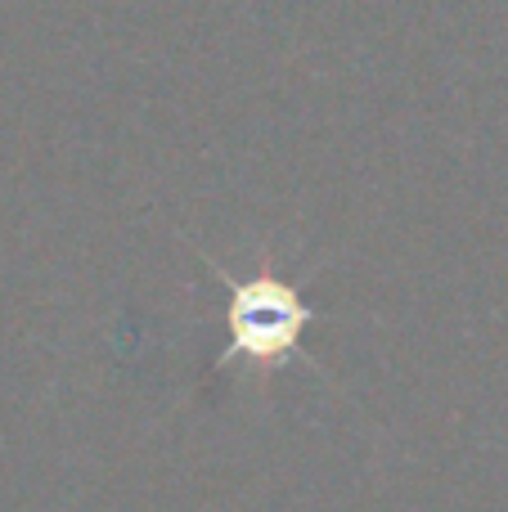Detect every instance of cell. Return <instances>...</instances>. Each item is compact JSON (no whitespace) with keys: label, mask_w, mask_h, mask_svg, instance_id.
Returning <instances> with one entry per match:
<instances>
[{"label":"cell","mask_w":508,"mask_h":512,"mask_svg":"<svg viewBox=\"0 0 508 512\" xmlns=\"http://www.w3.org/2000/svg\"><path fill=\"white\" fill-rule=\"evenodd\" d=\"M225 288V355L221 364H252V369H279L288 355H302V337L311 328L315 310L297 292V283L279 279V274H252V279H234L230 270L207 256Z\"/></svg>","instance_id":"obj_1"}]
</instances>
